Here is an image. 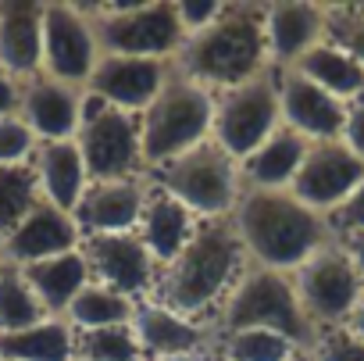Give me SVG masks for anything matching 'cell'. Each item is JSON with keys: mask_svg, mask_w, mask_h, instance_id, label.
Instances as JSON below:
<instances>
[{"mask_svg": "<svg viewBox=\"0 0 364 361\" xmlns=\"http://www.w3.org/2000/svg\"><path fill=\"white\" fill-rule=\"evenodd\" d=\"M175 72L171 61H157V58H125V54H100L86 93L100 97L111 108L143 115L154 97L164 90L168 75Z\"/></svg>", "mask_w": 364, "mask_h": 361, "instance_id": "obj_14", "label": "cell"}, {"mask_svg": "<svg viewBox=\"0 0 364 361\" xmlns=\"http://www.w3.org/2000/svg\"><path fill=\"white\" fill-rule=\"evenodd\" d=\"M79 247H82V229H79L75 215L40 201L22 219V226L0 244V261L26 268V265H36V261H47L54 254L79 251Z\"/></svg>", "mask_w": 364, "mask_h": 361, "instance_id": "obj_16", "label": "cell"}, {"mask_svg": "<svg viewBox=\"0 0 364 361\" xmlns=\"http://www.w3.org/2000/svg\"><path fill=\"white\" fill-rule=\"evenodd\" d=\"M18 100H22V83L0 68V118L4 115H18Z\"/></svg>", "mask_w": 364, "mask_h": 361, "instance_id": "obj_39", "label": "cell"}, {"mask_svg": "<svg viewBox=\"0 0 364 361\" xmlns=\"http://www.w3.org/2000/svg\"><path fill=\"white\" fill-rule=\"evenodd\" d=\"M75 361H146L132 325L75 333Z\"/></svg>", "mask_w": 364, "mask_h": 361, "instance_id": "obj_32", "label": "cell"}, {"mask_svg": "<svg viewBox=\"0 0 364 361\" xmlns=\"http://www.w3.org/2000/svg\"><path fill=\"white\" fill-rule=\"evenodd\" d=\"M346 329H350L353 336H360V340H364V297H360V304L353 308V315L346 318Z\"/></svg>", "mask_w": 364, "mask_h": 361, "instance_id": "obj_41", "label": "cell"}, {"mask_svg": "<svg viewBox=\"0 0 364 361\" xmlns=\"http://www.w3.org/2000/svg\"><path fill=\"white\" fill-rule=\"evenodd\" d=\"M289 72H300L304 79H311L314 86H321L325 93L339 97L343 104L364 97V65H357L343 47H336L332 40H321L318 47H311Z\"/></svg>", "mask_w": 364, "mask_h": 361, "instance_id": "obj_26", "label": "cell"}, {"mask_svg": "<svg viewBox=\"0 0 364 361\" xmlns=\"http://www.w3.org/2000/svg\"><path fill=\"white\" fill-rule=\"evenodd\" d=\"M175 72L208 86L215 97L236 90L272 68L264 43V4H225V11L200 33L186 36L175 54Z\"/></svg>", "mask_w": 364, "mask_h": 361, "instance_id": "obj_3", "label": "cell"}, {"mask_svg": "<svg viewBox=\"0 0 364 361\" xmlns=\"http://www.w3.org/2000/svg\"><path fill=\"white\" fill-rule=\"evenodd\" d=\"M364 183V161L343 143V140H321L307 147V157L293 179L289 194L304 201L318 215H332L339 204L350 201V194Z\"/></svg>", "mask_w": 364, "mask_h": 361, "instance_id": "obj_12", "label": "cell"}, {"mask_svg": "<svg viewBox=\"0 0 364 361\" xmlns=\"http://www.w3.org/2000/svg\"><path fill=\"white\" fill-rule=\"evenodd\" d=\"M100 43L86 4H43V75L86 90Z\"/></svg>", "mask_w": 364, "mask_h": 361, "instance_id": "obj_11", "label": "cell"}, {"mask_svg": "<svg viewBox=\"0 0 364 361\" xmlns=\"http://www.w3.org/2000/svg\"><path fill=\"white\" fill-rule=\"evenodd\" d=\"M43 318H50V315L40 304V297L33 293V286L26 283L22 268L0 261V336L29 329Z\"/></svg>", "mask_w": 364, "mask_h": 361, "instance_id": "obj_29", "label": "cell"}, {"mask_svg": "<svg viewBox=\"0 0 364 361\" xmlns=\"http://www.w3.org/2000/svg\"><path fill=\"white\" fill-rule=\"evenodd\" d=\"M328 229L336 240H346L353 233H364V183L350 194L346 204H339L332 215H328Z\"/></svg>", "mask_w": 364, "mask_h": 361, "instance_id": "obj_36", "label": "cell"}, {"mask_svg": "<svg viewBox=\"0 0 364 361\" xmlns=\"http://www.w3.org/2000/svg\"><path fill=\"white\" fill-rule=\"evenodd\" d=\"M339 140L364 161V97L346 104V122H343V136Z\"/></svg>", "mask_w": 364, "mask_h": 361, "instance_id": "obj_38", "label": "cell"}, {"mask_svg": "<svg viewBox=\"0 0 364 361\" xmlns=\"http://www.w3.org/2000/svg\"><path fill=\"white\" fill-rule=\"evenodd\" d=\"M293 290L311 325L328 329V325H346V318L364 297V279L357 276L343 240H332L293 272Z\"/></svg>", "mask_w": 364, "mask_h": 361, "instance_id": "obj_10", "label": "cell"}, {"mask_svg": "<svg viewBox=\"0 0 364 361\" xmlns=\"http://www.w3.org/2000/svg\"><path fill=\"white\" fill-rule=\"evenodd\" d=\"M154 187L171 194L178 204H186L200 222L211 219H232L240 197H243V175L240 161H232L215 140L186 150L175 161H164L146 172Z\"/></svg>", "mask_w": 364, "mask_h": 361, "instance_id": "obj_6", "label": "cell"}, {"mask_svg": "<svg viewBox=\"0 0 364 361\" xmlns=\"http://www.w3.org/2000/svg\"><path fill=\"white\" fill-rule=\"evenodd\" d=\"M22 276L33 286V293L40 297V304L47 308V315H58V318H65V311L82 293V286L93 283L90 261H86L82 247L68 251V254H54V258L36 261V265H26Z\"/></svg>", "mask_w": 364, "mask_h": 361, "instance_id": "obj_25", "label": "cell"}, {"mask_svg": "<svg viewBox=\"0 0 364 361\" xmlns=\"http://www.w3.org/2000/svg\"><path fill=\"white\" fill-rule=\"evenodd\" d=\"M300 347L268 329H240L215 340V354L225 361H293Z\"/></svg>", "mask_w": 364, "mask_h": 361, "instance_id": "obj_31", "label": "cell"}, {"mask_svg": "<svg viewBox=\"0 0 364 361\" xmlns=\"http://www.w3.org/2000/svg\"><path fill=\"white\" fill-rule=\"evenodd\" d=\"M36 147H40V140L22 122V115H4V118H0V168L29 164Z\"/></svg>", "mask_w": 364, "mask_h": 361, "instance_id": "obj_34", "label": "cell"}, {"mask_svg": "<svg viewBox=\"0 0 364 361\" xmlns=\"http://www.w3.org/2000/svg\"><path fill=\"white\" fill-rule=\"evenodd\" d=\"M232 226L243 240L250 265L293 276L311 254L332 244L328 219L311 211L289 190H243Z\"/></svg>", "mask_w": 364, "mask_h": 361, "instance_id": "obj_2", "label": "cell"}, {"mask_svg": "<svg viewBox=\"0 0 364 361\" xmlns=\"http://www.w3.org/2000/svg\"><path fill=\"white\" fill-rule=\"evenodd\" d=\"M18 115L36 132L40 143L75 140L79 125H82V90L58 83L50 75H33V79L22 83Z\"/></svg>", "mask_w": 364, "mask_h": 361, "instance_id": "obj_18", "label": "cell"}, {"mask_svg": "<svg viewBox=\"0 0 364 361\" xmlns=\"http://www.w3.org/2000/svg\"><path fill=\"white\" fill-rule=\"evenodd\" d=\"M0 361H75V329L50 315L29 329L0 336Z\"/></svg>", "mask_w": 364, "mask_h": 361, "instance_id": "obj_27", "label": "cell"}, {"mask_svg": "<svg viewBox=\"0 0 364 361\" xmlns=\"http://www.w3.org/2000/svg\"><path fill=\"white\" fill-rule=\"evenodd\" d=\"M343 247H346V254H350V261H353L357 276L364 279V233H353V236H346V240H343Z\"/></svg>", "mask_w": 364, "mask_h": 361, "instance_id": "obj_40", "label": "cell"}, {"mask_svg": "<svg viewBox=\"0 0 364 361\" xmlns=\"http://www.w3.org/2000/svg\"><path fill=\"white\" fill-rule=\"evenodd\" d=\"M146 175L143 179H104L90 183L79 208L72 211L82 236H114L136 233L143 204H146Z\"/></svg>", "mask_w": 364, "mask_h": 361, "instance_id": "obj_17", "label": "cell"}, {"mask_svg": "<svg viewBox=\"0 0 364 361\" xmlns=\"http://www.w3.org/2000/svg\"><path fill=\"white\" fill-rule=\"evenodd\" d=\"M325 40H332L357 65H364V4H328Z\"/></svg>", "mask_w": 364, "mask_h": 361, "instance_id": "obj_33", "label": "cell"}, {"mask_svg": "<svg viewBox=\"0 0 364 361\" xmlns=\"http://www.w3.org/2000/svg\"><path fill=\"white\" fill-rule=\"evenodd\" d=\"M132 315H136V300L122 297L111 286L86 283L82 293L65 311V322L75 333H90V329H107V325H132Z\"/></svg>", "mask_w": 364, "mask_h": 361, "instance_id": "obj_28", "label": "cell"}, {"mask_svg": "<svg viewBox=\"0 0 364 361\" xmlns=\"http://www.w3.org/2000/svg\"><path fill=\"white\" fill-rule=\"evenodd\" d=\"M279 129H282V100H279V72L275 68L215 97L211 140L232 161L250 157Z\"/></svg>", "mask_w": 364, "mask_h": 361, "instance_id": "obj_9", "label": "cell"}, {"mask_svg": "<svg viewBox=\"0 0 364 361\" xmlns=\"http://www.w3.org/2000/svg\"><path fill=\"white\" fill-rule=\"evenodd\" d=\"M215 361H225V357H218V354H215Z\"/></svg>", "mask_w": 364, "mask_h": 361, "instance_id": "obj_44", "label": "cell"}, {"mask_svg": "<svg viewBox=\"0 0 364 361\" xmlns=\"http://www.w3.org/2000/svg\"><path fill=\"white\" fill-rule=\"evenodd\" d=\"M247 265H250V258L243 251V240H240L232 219L200 222L193 240L186 244V251L171 265L161 268L154 300H161L171 311L211 329L225 297L247 272Z\"/></svg>", "mask_w": 364, "mask_h": 361, "instance_id": "obj_1", "label": "cell"}, {"mask_svg": "<svg viewBox=\"0 0 364 361\" xmlns=\"http://www.w3.org/2000/svg\"><path fill=\"white\" fill-rule=\"evenodd\" d=\"M40 183L33 164H15V168H0V244H4L22 219L40 204Z\"/></svg>", "mask_w": 364, "mask_h": 361, "instance_id": "obj_30", "label": "cell"}, {"mask_svg": "<svg viewBox=\"0 0 364 361\" xmlns=\"http://www.w3.org/2000/svg\"><path fill=\"white\" fill-rule=\"evenodd\" d=\"M150 183V179H146ZM200 219L186 208V204H178L171 194H164L161 187H146V204H143V215H139V240L143 247L150 251V258L157 261V268L171 265L182 251H186V244L193 240Z\"/></svg>", "mask_w": 364, "mask_h": 361, "instance_id": "obj_21", "label": "cell"}, {"mask_svg": "<svg viewBox=\"0 0 364 361\" xmlns=\"http://www.w3.org/2000/svg\"><path fill=\"white\" fill-rule=\"evenodd\" d=\"M90 183L104 179H143V140H139V115L104 104L100 97L82 90V125L75 136Z\"/></svg>", "mask_w": 364, "mask_h": 361, "instance_id": "obj_8", "label": "cell"}, {"mask_svg": "<svg viewBox=\"0 0 364 361\" xmlns=\"http://www.w3.org/2000/svg\"><path fill=\"white\" fill-rule=\"evenodd\" d=\"M161 361H215V350H200V354H178V357H161Z\"/></svg>", "mask_w": 364, "mask_h": 361, "instance_id": "obj_42", "label": "cell"}, {"mask_svg": "<svg viewBox=\"0 0 364 361\" xmlns=\"http://www.w3.org/2000/svg\"><path fill=\"white\" fill-rule=\"evenodd\" d=\"M0 68L18 83L43 75V4H0Z\"/></svg>", "mask_w": 364, "mask_h": 361, "instance_id": "obj_22", "label": "cell"}, {"mask_svg": "<svg viewBox=\"0 0 364 361\" xmlns=\"http://www.w3.org/2000/svg\"><path fill=\"white\" fill-rule=\"evenodd\" d=\"M100 54L157 58L175 61L186 43L175 0H146V4H86Z\"/></svg>", "mask_w": 364, "mask_h": 361, "instance_id": "obj_7", "label": "cell"}, {"mask_svg": "<svg viewBox=\"0 0 364 361\" xmlns=\"http://www.w3.org/2000/svg\"><path fill=\"white\" fill-rule=\"evenodd\" d=\"M307 140L293 129H279L275 136H268L250 157L240 161V175H243V190H289L293 179L307 157Z\"/></svg>", "mask_w": 364, "mask_h": 361, "instance_id": "obj_24", "label": "cell"}, {"mask_svg": "<svg viewBox=\"0 0 364 361\" xmlns=\"http://www.w3.org/2000/svg\"><path fill=\"white\" fill-rule=\"evenodd\" d=\"M33 172H36V183H40V197L61 211H75L86 187H90V172L82 161V150L75 140H50L40 143L33 154Z\"/></svg>", "mask_w": 364, "mask_h": 361, "instance_id": "obj_23", "label": "cell"}, {"mask_svg": "<svg viewBox=\"0 0 364 361\" xmlns=\"http://www.w3.org/2000/svg\"><path fill=\"white\" fill-rule=\"evenodd\" d=\"M175 4H178V22H182V29H186V36H193V33L208 29V26L225 11L229 0H175Z\"/></svg>", "mask_w": 364, "mask_h": 361, "instance_id": "obj_37", "label": "cell"}, {"mask_svg": "<svg viewBox=\"0 0 364 361\" xmlns=\"http://www.w3.org/2000/svg\"><path fill=\"white\" fill-rule=\"evenodd\" d=\"M132 333L146 354V361H161V357H178V354H200V350H215V336L208 325L171 311L161 300H139L136 315H132Z\"/></svg>", "mask_w": 364, "mask_h": 361, "instance_id": "obj_20", "label": "cell"}, {"mask_svg": "<svg viewBox=\"0 0 364 361\" xmlns=\"http://www.w3.org/2000/svg\"><path fill=\"white\" fill-rule=\"evenodd\" d=\"M279 100H282V125L300 132L307 143L339 140L346 122V104L300 72H279Z\"/></svg>", "mask_w": 364, "mask_h": 361, "instance_id": "obj_19", "label": "cell"}, {"mask_svg": "<svg viewBox=\"0 0 364 361\" xmlns=\"http://www.w3.org/2000/svg\"><path fill=\"white\" fill-rule=\"evenodd\" d=\"M240 329L279 333V336L293 340L300 350H311V343L318 336L307 311L300 308V297L293 290V276L257 268V265H247V272L240 276V283L232 286V293L225 297V304L211 325L215 340L225 333H240Z\"/></svg>", "mask_w": 364, "mask_h": 361, "instance_id": "obj_4", "label": "cell"}, {"mask_svg": "<svg viewBox=\"0 0 364 361\" xmlns=\"http://www.w3.org/2000/svg\"><path fill=\"white\" fill-rule=\"evenodd\" d=\"M328 4L314 0H279L264 4V43L275 72H289L311 47L325 40Z\"/></svg>", "mask_w": 364, "mask_h": 361, "instance_id": "obj_15", "label": "cell"}, {"mask_svg": "<svg viewBox=\"0 0 364 361\" xmlns=\"http://www.w3.org/2000/svg\"><path fill=\"white\" fill-rule=\"evenodd\" d=\"M82 254L90 261V276L100 286L118 290L129 300H150L157 293L161 268L143 247L139 233H114V236H82Z\"/></svg>", "mask_w": 364, "mask_h": 361, "instance_id": "obj_13", "label": "cell"}, {"mask_svg": "<svg viewBox=\"0 0 364 361\" xmlns=\"http://www.w3.org/2000/svg\"><path fill=\"white\" fill-rule=\"evenodd\" d=\"M211 129H215V93L208 86L193 83L190 75L171 72L164 90L139 115V140H143L146 172L208 143Z\"/></svg>", "mask_w": 364, "mask_h": 361, "instance_id": "obj_5", "label": "cell"}, {"mask_svg": "<svg viewBox=\"0 0 364 361\" xmlns=\"http://www.w3.org/2000/svg\"><path fill=\"white\" fill-rule=\"evenodd\" d=\"M311 354L318 361H364V340L353 336L346 325H328V329H318Z\"/></svg>", "mask_w": 364, "mask_h": 361, "instance_id": "obj_35", "label": "cell"}, {"mask_svg": "<svg viewBox=\"0 0 364 361\" xmlns=\"http://www.w3.org/2000/svg\"><path fill=\"white\" fill-rule=\"evenodd\" d=\"M293 361H318V357H314L311 350H296V354H293Z\"/></svg>", "mask_w": 364, "mask_h": 361, "instance_id": "obj_43", "label": "cell"}]
</instances>
